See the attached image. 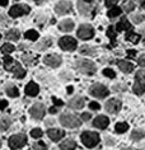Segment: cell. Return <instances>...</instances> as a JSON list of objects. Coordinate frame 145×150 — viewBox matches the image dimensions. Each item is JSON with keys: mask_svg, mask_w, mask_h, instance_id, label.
Returning a JSON list of instances; mask_svg holds the SVG:
<instances>
[{"mask_svg": "<svg viewBox=\"0 0 145 150\" xmlns=\"http://www.w3.org/2000/svg\"><path fill=\"white\" fill-rule=\"evenodd\" d=\"M3 62H4L5 69L8 71H10V73H13L14 75H16V78H19V79L24 78L25 71L22 69V65L18 61L13 60L12 57H9V56H5V57L3 59Z\"/></svg>", "mask_w": 145, "mask_h": 150, "instance_id": "6da1fadb", "label": "cell"}, {"mask_svg": "<svg viewBox=\"0 0 145 150\" xmlns=\"http://www.w3.org/2000/svg\"><path fill=\"white\" fill-rule=\"evenodd\" d=\"M81 141L87 148H94L99 142V135L92 131H84L81 134Z\"/></svg>", "mask_w": 145, "mask_h": 150, "instance_id": "7a4b0ae2", "label": "cell"}, {"mask_svg": "<svg viewBox=\"0 0 145 150\" xmlns=\"http://www.w3.org/2000/svg\"><path fill=\"white\" fill-rule=\"evenodd\" d=\"M60 123L65 127H78V126H80L81 121H80V118L75 115L65 113L60 117Z\"/></svg>", "mask_w": 145, "mask_h": 150, "instance_id": "3957f363", "label": "cell"}, {"mask_svg": "<svg viewBox=\"0 0 145 150\" xmlns=\"http://www.w3.org/2000/svg\"><path fill=\"white\" fill-rule=\"evenodd\" d=\"M27 144V136L24 134L13 135L9 137V146L12 149H21Z\"/></svg>", "mask_w": 145, "mask_h": 150, "instance_id": "277c9868", "label": "cell"}, {"mask_svg": "<svg viewBox=\"0 0 145 150\" xmlns=\"http://www.w3.org/2000/svg\"><path fill=\"white\" fill-rule=\"evenodd\" d=\"M76 67L80 73L83 74H94L95 73V65L89 60H78Z\"/></svg>", "mask_w": 145, "mask_h": 150, "instance_id": "5b68a950", "label": "cell"}, {"mask_svg": "<svg viewBox=\"0 0 145 150\" xmlns=\"http://www.w3.org/2000/svg\"><path fill=\"white\" fill-rule=\"evenodd\" d=\"M89 93H91L93 97H97V98H103V97L108 96L110 91L102 84H93L92 87L89 88Z\"/></svg>", "mask_w": 145, "mask_h": 150, "instance_id": "8992f818", "label": "cell"}, {"mask_svg": "<svg viewBox=\"0 0 145 150\" xmlns=\"http://www.w3.org/2000/svg\"><path fill=\"white\" fill-rule=\"evenodd\" d=\"M59 45H60V47L62 48V50H65V51H74L76 48V40H74L73 37L66 36V37L60 38Z\"/></svg>", "mask_w": 145, "mask_h": 150, "instance_id": "52a82bcc", "label": "cell"}, {"mask_svg": "<svg viewBox=\"0 0 145 150\" xmlns=\"http://www.w3.org/2000/svg\"><path fill=\"white\" fill-rule=\"evenodd\" d=\"M28 13H29V6L28 5H24V4L14 5V6H12V9L9 10V16L13 17V18L24 16V14H28Z\"/></svg>", "mask_w": 145, "mask_h": 150, "instance_id": "ba28073f", "label": "cell"}, {"mask_svg": "<svg viewBox=\"0 0 145 150\" xmlns=\"http://www.w3.org/2000/svg\"><path fill=\"white\" fill-rule=\"evenodd\" d=\"M94 36V31L89 24H81L78 29V37L81 40H89Z\"/></svg>", "mask_w": 145, "mask_h": 150, "instance_id": "9c48e42d", "label": "cell"}, {"mask_svg": "<svg viewBox=\"0 0 145 150\" xmlns=\"http://www.w3.org/2000/svg\"><path fill=\"white\" fill-rule=\"evenodd\" d=\"M29 113H31L32 117L36 118V120L42 118L43 115H45V106H43V104H41V103H37V104H35V106L31 107Z\"/></svg>", "mask_w": 145, "mask_h": 150, "instance_id": "30bf717a", "label": "cell"}, {"mask_svg": "<svg viewBox=\"0 0 145 150\" xmlns=\"http://www.w3.org/2000/svg\"><path fill=\"white\" fill-rule=\"evenodd\" d=\"M55 10H56V13L60 14V16L68 14L70 10H71V3H69V1H60V3H57L56 6H55Z\"/></svg>", "mask_w": 145, "mask_h": 150, "instance_id": "8fae6325", "label": "cell"}, {"mask_svg": "<svg viewBox=\"0 0 145 150\" xmlns=\"http://www.w3.org/2000/svg\"><path fill=\"white\" fill-rule=\"evenodd\" d=\"M45 64L51 67H57L60 66L61 64V57L59 55H47L46 57H45Z\"/></svg>", "mask_w": 145, "mask_h": 150, "instance_id": "7c38bea8", "label": "cell"}, {"mask_svg": "<svg viewBox=\"0 0 145 150\" xmlns=\"http://www.w3.org/2000/svg\"><path fill=\"white\" fill-rule=\"evenodd\" d=\"M121 108V102L118 99H111L106 103V110L110 113H117Z\"/></svg>", "mask_w": 145, "mask_h": 150, "instance_id": "4fadbf2b", "label": "cell"}, {"mask_svg": "<svg viewBox=\"0 0 145 150\" xmlns=\"http://www.w3.org/2000/svg\"><path fill=\"white\" fill-rule=\"evenodd\" d=\"M84 103H85V99L83 97H74L73 99L69 100V107L70 108H74V110H80V108L84 107Z\"/></svg>", "mask_w": 145, "mask_h": 150, "instance_id": "5bb4252c", "label": "cell"}, {"mask_svg": "<svg viewBox=\"0 0 145 150\" xmlns=\"http://www.w3.org/2000/svg\"><path fill=\"white\" fill-rule=\"evenodd\" d=\"M110 123V120L106 117V116H98V117L94 118V121H93V125L95 127H98V129H106L107 126H108Z\"/></svg>", "mask_w": 145, "mask_h": 150, "instance_id": "9a60e30c", "label": "cell"}, {"mask_svg": "<svg viewBox=\"0 0 145 150\" xmlns=\"http://www.w3.org/2000/svg\"><path fill=\"white\" fill-rule=\"evenodd\" d=\"M47 135H48V137H50V139L57 141V140H60V139L64 137L65 132L62 130H59V129H50L47 131Z\"/></svg>", "mask_w": 145, "mask_h": 150, "instance_id": "2e32d148", "label": "cell"}, {"mask_svg": "<svg viewBox=\"0 0 145 150\" xmlns=\"http://www.w3.org/2000/svg\"><path fill=\"white\" fill-rule=\"evenodd\" d=\"M38 91H40V88H38V85H37L36 83H28L27 84V87H25V94L29 96V97H35L38 94Z\"/></svg>", "mask_w": 145, "mask_h": 150, "instance_id": "e0dca14e", "label": "cell"}, {"mask_svg": "<svg viewBox=\"0 0 145 150\" xmlns=\"http://www.w3.org/2000/svg\"><path fill=\"white\" fill-rule=\"evenodd\" d=\"M117 65L122 71H124V73H131V71L134 70L132 64L129 62V61H125V60H120V61H117Z\"/></svg>", "mask_w": 145, "mask_h": 150, "instance_id": "ac0fdd59", "label": "cell"}, {"mask_svg": "<svg viewBox=\"0 0 145 150\" xmlns=\"http://www.w3.org/2000/svg\"><path fill=\"white\" fill-rule=\"evenodd\" d=\"M59 28H60V31H62V32H70V31H73V28H74V22L70 19H65L59 24Z\"/></svg>", "mask_w": 145, "mask_h": 150, "instance_id": "d6986e66", "label": "cell"}, {"mask_svg": "<svg viewBox=\"0 0 145 150\" xmlns=\"http://www.w3.org/2000/svg\"><path fill=\"white\" fill-rule=\"evenodd\" d=\"M78 6H79V12L81 14H84V16H89L91 14V5H87V1H84V0H79L78 1Z\"/></svg>", "mask_w": 145, "mask_h": 150, "instance_id": "ffe728a7", "label": "cell"}, {"mask_svg": "<svg viewBox=\"0 0 145 150\" xmlns=\"http://www.w3.org/2000/svg\"><path fill=\"white\" fill-rule=\"evenodd\" d=\"M116 29L120 31V32L121 31H129V29H131V24H130V22L126 19V18H122V19L117 23Z\"/></svg>", "mask_w": 145, "mask_h": 150, "instance_id": "44dd1931", "label": "cell"}, {"mask_svg": "<svg viewBox=\"0 0 145 150\" xmlns=\"http://www.w3.org/2000/svg\"><path fill=\"white\" fill-rule=\"evenodd\" d=\"M132 89H134V93H135V94L141 96L145 92V84L141 83V81H139V80H136L135 84H134V87H132Z\"/></svg>", "mask_w": 145, "mask_h": 150, "instance_id": "7402d4cb", "label": "cell"}, {"mask_svg": "<svg viewBox=\"0 0 145 150\" xmlns=\"http://www.w3.org/2000/svg\"><path fill=\"white\" fill-rule=\"evenodd\" d=\"M76 148V142L73 140V139H68V140L62 141L60 144V149H65V150H70V149H74Z\"/></svg>", "mask_w": 145, "mask_h": 150, "instance_id": "603a6c76", "label": "cell"}, {"mask_svg": "<svg viewBox=\"0 0 145 150\" xmlns=\"http://www.w3.org/2000/svg\"><path fill=\"white\" fill-rule=\"evenodd\" d=\"M22 61H23L25 65L32 66V65H35V64L37 62V57L36 56H32V55H23L22 56Z\"/></svg>", "mask_w": 145, "mask_h": 150, "instance_id": "cb8c5ba5", "label": "cell"}, {"mask_svg": "<svg viewBox=\"0 0 145 150\" xmlns=\"http://www.w3.org/2000/svg\"><path fill=\"white\" fill-rule=\"evenodd\" d=\"M80 52L83 55H88V56H94V55H97V50L94 47H91V46H81L80 47Z\"/></svg>", "mask_w": 145, "mask_h": 150, "instance_id": "d4e9b609", "label": "cell"}, {"mask_svg": "<svg viewBox=\"0 0 145 150\" xmlns=\"http://www.w3.org/2000/svg\"><path fill=\"white\" fill-rule=\"evenodd\" d=\"M6 40L10 41H18L19 40V31L18 29H12L6 33Z\"/></svg>", "mask_w": 145, "mask_h": 150, "instance_id": "484cf974", "label": "cell"}, {"mask_svg": "<svg viewBox=\"0 0 145 150\" xmlns=\"http://www.w3.org/2000/svg\"><path fill=\"white\" fill-rule=\"evenodd\" d=\"M127 129H129V125L126 122H118V123H116V127H115L117 134H124L127 131Z\"/></svg>", "mask_w": 145, "mask_h": 150, "instance_id": "4316f807", "label": "cell"}, {"mask_svg": "<svg viewBox=\"0 0 145 150\" xmlns=\"http://www.w3.org/2000/svg\"><path fill=\"white\" fill-rule=\"evenodd\" d=\"M144 136H145V132L143 130H135V131H132V134H131V139L135 141L141 140Z\"/></svg>", "mask_w": 145, "mask_h": 150, "instance_id": "83f0119b", "label": "cell"}, {"mask_svg": "<svg viewBox=\"0 0 145 150\" xmlns=\"http://www.w3.org/2000/svg\"><path fill=\"white\" fill-rule=\"evenodd\" d=\"M122 12V9L121 8H118V6H111V9L108 10V17L110 18H115V17H117V16H120Z\"/></svg>", "mask_w": 145, "mask_h": 150, "instance_id": "f1b7e54d", "label": "cell"}, {"mask_svg": "<svg viewBox=\"0 0 145 150\" xmlns=\"http://www.w3.org/2000/svg\"><path fill=\"white\" fill-rule=\"evenodd\" d=\"M0 50H1L3 54L8 55V54H12V52L16 50V47H14L13 45H10V43H4V45L1 46V48H0Z\"/></svg>", "mask_w": 145, "mask_h": 150, "instance_id": "f546056e", "label": "cell"}, {"mask_svg": "<svg viewBox=\"0 0 145 150\" xmlns=\"http://www.w3.org/2000/svg\"><path fill=\"white\" fill-rule=\"evenodd\" d=\"M6 94L9 97H18L19 96V91H18V88L14 87V85H9V87L6 88Z\"/></svg>", "mask_w": 145, "mask_h": 150, "instance_id": "4dcf8cb0", "label": "cell"}, {"mask_svg": "<svg viewBox=\"0 0 145 150\" xmlns=\"http://www.w3.org/2000/svg\"><path fill=\"white\" fill-rule=\"evenodd\" d=\"M51 43H52V41L50 38H45V40H42V42H40L37 45V48H38V50H46L48 46H51Z\"/></svg>", "mask_w": 145, "mask_h": 150, "instance_id": "1f68e13d", "label": "cell"}, {"mask_svg": "<svg viewBox=\"0 0 145 150\" xmlns=\"http://www.w3.org/2000/svg\"><path fill=\"white\" fill-rule=\"evenodd\" d=\"M126 40L130 41V42H134V43H137L140 40V36L136 35V33H132V32H129L127 35H126Z\"/></svg>", "mask_w": 145, "mask_h": 150, "instance_id": "d6a6232c", "label": "cell"}, {"mask_svg": "<svg viewBox=\"0 0 145 150\" xmlns=\"http://www.w3.org/2000/svg\"><path fill=\"white\" fill-rule=\"evenodd\" d=\"M24 37L27 40H32V41H35L38 38V33H37L36 31H33V29H31V31H27L24 33Z\"/></svg>", "mask_w": 145, "mask_h": 150, "instance_id": "836d02e7", "label": "cell"}, {"mask_svg": "<svg viewBox=\"0 0 145 150\" xmlns=\"http://www.w3.org/2000/svg\"><path fill=\"white\" fill-rule=\"evenodd\" d=\"M9 126H10V121H9V120L0 118V132H1V131H5Z\"/></svg>", "mask_w": 145, "mask_h": 150, "instance_id": "e575fe53", "label": "cell"}, {"mask_svg": "<svg viewBox=\"0 0 145 150\" xmlns=\"http://www.w3.org/2000/svg\"><path fill=\"white\" fill-rule=\"evenodd\" d=\"M122 8H124L125 12L129 13V12H131L132 9H135V4H134V1H126Z\"/></svg>", "mask_w": 145, "mask_h": 150, "instance_id": "d590c367", "label": "cell"}, {"mask_svg": "<svg viewBox=\"0 0 145 150\" xmlns=\"http://www.w3.org/2000/svg\"><path fill=\"white\" fill-rule=\"evenodd\" d=\"M136 80L141 81V83L145 84V70H140L136 73Z\"/></svg>", "mask_w": 145, "mask_h": 150, "instance_id": "8d00e7d4", "label": "cell"}, {"mask_svg": "<svg viewBox=\"0 0 145 150\" xmlns=\"http://www.w3.org/2000/svg\"><path fill=\"white\" fill-rule=\"evenodd\" d=\"M103 75H106V76H108V78H113L116 76V73L112 70V69H110V67H107V69H105L103 70Z\"/></svg>", "mask_w": 145, "mask_h": 150, "instance_id": "74e56055", "label": "cell"}, {"mask_svg": "<svg viewBox=\"0 0 145 150\" xmlns=\"http://www.w3.org/2000/svg\"><path fill=\"white\" fill-rule=\"evenodd\" d=\"M31 135H32V137L38 139V137L42 136V130H41V129H33L31 131Z\"/></svg>", "mask_w": 145, "mask_h": 150, "instance_id": "f35d334b", "label": "cell"}, {"mask_svg": "<svg viewBox=\"0 0 145 150\" xmlns=\"http://www.w3.org/2000/svg\"><path fill=\"white\" fill-rule=\"evenodd\" d=\"M107 36H108L112 40V42L115 43V38H116V32L113 31V27H110L108 29H107Z\"/></svg>", "mask_w": 145, "mask_h": 150, "instance_id": "ab89813d", "label": "cell"}, {"mask_svg": "<svg viewBox=\"0 0 145 150\" xmlns=\"http://www.w3.org/2000/svg\"><path fill=\"white\" fill-rule=\"evenodd\" d=\"M131 19H132V22H134V23L139 24V23H141V21L144 19V17L141 16V14H135V16H134V17L131 18Z\"/></svg>", "mask_w": 145, "mask_h": 150, "instance_id": "60d3db41", "label": "cell"}, {"mask_svg": "<svg viewBox=\"0 0 145 150\" xmlns=\"http://www.w3.org/2000/svg\"><path fill=\"white\" fill-rule=\"evenodd\" d=\"M117 1H118V0H106V5L108 6V8H111V6H113Z\"/></svg>", "mask_w": 145, "mask_h": 150, "instance_id": "b9f144b4", "label": "cell"}, {"mask_svg": "<svg viewBox=\"0 0 145 150\" xmlns=\"http://www.w3.org/2000/svg\"><path fill=\"white\" fill-rule=\"evenodd\" d=\"M137 62H139V65H140V66H144V67H145V55L140 56L139 60H137Z\"/></svg>", "mask_w": 145, "mask_h": 150, "instance_id": "7bdbcfd3", "label": "cell"}, {"mask_svg": "<svg viewBox=\"0 0 145 150\" xmlns=\"http://www.w3.org/2000/svg\"><path fill=\"white\" fill-rule=\"evenodd\" d=\"M52 100H54V103H55V106H57V107H60V106H62L64 104V102H62L61 99H57V98H52Z\"/></svg>", "mask_w": 145, "mask_h": 150, "instance_id": "ee69618b", "label": "cell"}, {"mask_svg": "<svg viewBox=\"0 0 145 150\" xmlns=\"http://www.w3.org/2000/svg\"><path fill=\"white\" fill-rule=\"evenodd\" d=\"M6 107H8V102L4 99H0V110H4Z\"/></svg>", "mask_w": 145, "mask_h": 150, "instance_id": "f6af8a7d", "label": "cell"}, {"mask_svg": "<svg viewBox=\"0 0 145 150\" xmlns=\"http://www.w3.org/2000/svg\"><path fill=\"white\" fill-rule=\"evenodd\" d=\"M89 108H91V110H99V104L95 103V102H92L89 104Z\"/></svg>", "mask_w": 145, "mask_h": 150, "instance_id": "bcb514c9", "label": "cell"}, {"mask_svg": "<svg viewBox=\"0 0 145 150\" xmlns=\"http://www.w3.org/2000/svg\"><path fill=\"white\" fill-rule=\"evenodd\" d=\"M33 148H35V149H46V145H45L43 142H40L38 145H35Z\"/></svg>", "mask_w": 145, "mask_h": 150, "instance_id": "7dc6e473", "label": "cell"}, {"mask_svg": "<svg viewBox=\"0 0 145 150\" xmlns=\"http://www.w3.org/2000/svg\"><path fill=\"white\" fill-rule=\"evenodd\" d=\"M89 118H91V115L89 113H83L81 115V120H83V121H88Z\"/></svg>", "mask_w": 145, "mask_h": 150, "instance_id": "c3c4849f", "label": "cell"}, {"mask_svg": "<svg viewBox=\"0 0 145 150\" xmlns=\"http://www.w3.org/2000/svg\"><path fill=\"white\" fill-rule=\"evenodd\" d=\"M127 55H129V57H134V56L136 55V51L135 50H127Z\"/></svg>", "mask_w": 145, "mask_h": 150, "instance_id": "681fc988", "label": "cell"}, {"mask_svg": "<svg viewBox=\"0 0 145 150\" xmlns=\"http://www.w3.org/2000/svg\"><path fill=\"white\" fill-rule=\"evenodd\" d=\"M48 112H50L51 115H55V113H57V108H56V107H51Z\"/></svg>", "mask_w": 145, "mask_h": 150, "instance_id": "f907efd6", "label": "cell"}, {"mask_svg": "<svg viewBox=\"0 0 145 150\" xmlns=\"http://www.w3.org/2000/svg\"><path fill=\"white\" fill-rule=\"evenodd\" d=\"M8 5V0H0V6H6Z\"/></svg>", "mask_w": 145, "mask_h": 150, "instance_id": "816d5d0a", "label": "cell"}, {"mask_svg": "<svg viewBox=\"0 0 145 150\" xmlns=\"http://www.w3.org/2000/svg\"><path fill=\"white\" fill-rule=\"evenodd\" d=\"M140 3H141V6L145 9V0H140Z\"/></svg>", "mask_w": 145, "mask_h": 150, "instance_id": "f5cc1de1", "label": "cell"}, {"mask_svg": "<svg viewBox=\"0 0 145 150\" xmlns=\"http://www.w3.org/2000/svg\"><path fill=\"white\" fill-rule=\"evenodd\" d=\"M73 91H74L73 87H68V93H73Z\"/></svg>", "mask_w": 145, "mask_h": 150, "instance_id": "db71d44e", "label": "cell"}, {"mask_svg": "<svg viewBox=\"0 0 145 150\" xmlns=\"http://www.w3.org/2000/svg\"><path fill=\"white\" fill-rule=\"evenodd\" d=\"M3 21H4V16H3L1 13H0V22H3Z\"/></svg>", "mask_w": 145, "mask_h": 150, "instance_id": "11a10c76", "label": "cell"}, {"mask_svg": "<svg viewBox=\"0 0 145 150\" xmlns=\"http://www.w3.org/2000/svg\"><path fill=\"white\" fill-rule=\"evenodd\" d=\"M84 1H87V3H92L93 0H84Z\"/></svg>", "mask_w": 145, "mask_h": 150, "instance_id": "9f6ffc18", "label": "cell"}, {"mask_svg": "<svg viewBox=\"0 0 145 150\" xmlns=\"http://www.w3.org/2000/svg\"><path fill=\"white\" fill-rule=\"evenodd\" d=\"M140 148H141V149H144V148H145V145H141V146H140Z\"/></svg>", "mask_w": 145, "mask_h": 150, "instance_id": "6f0895ef", "label": "cell"}, {"mask_svg": "<svg viewBox=\"0 0 145 150\" xmlns=\"http://www.w3.org/2000/svg\"><path fill=\"white\" fill-rule=\"evenodd\" d=\"M0 146H1V140H0Z\"/></svg>", "mask_w": 145, "mask_h": 150, "instance_id": "680465c9", "label": "cell"}, {"mask_svg": "<svg viewBox=\"0 0 145 150\" xmlns=\"http://www.w3.org/2000/svg\"><path fill=\"white\" fill-rule=\"evenodd\" d=\"M36 1H37V0H36Z\"/></svg>", "mask_w": 145, "mask_h": 150, "instance_id": "91938a15", "label": "cell"}, {"mask_svg": "<svg viewBox=\"0 0 145 150\" xmlns=\"http://www.w3.org/2000/svg\"><path fill=\"white\" fill-rule=\"evenodd\" d=\"M0 37H1V36H0Z\"/></svg>", "mask_w": 145, "mask_h": 150, "instance_id": "94428289", "label": "cell"}]
</instances>
